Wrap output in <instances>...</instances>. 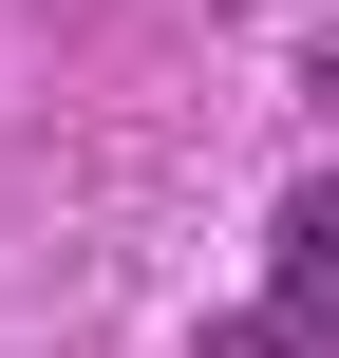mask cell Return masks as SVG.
I'll list each match as a JSON object with an SVG mask.
<instances>
[{"instance_id":"cell-1","label":"cell","mask_w":339,"mask_h":358,"mask_svg":"<svg viewBox=\"0 0 339 358\" xmlns=\"http://www.w3.org/2000/svg\"><path fill=\"white\" fill-rule=\"evenodd\" d=\"M283 321H339V189L283 208Z\"/></svg>"}]
</instances>
